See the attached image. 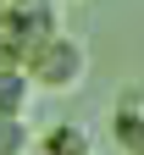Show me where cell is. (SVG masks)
<instances>
[{
  "label": "cell",
  "instance_id": "cell-6",
  "mask_svg": "<svg viewBox=\"0 0 144 155\" xmlns=\"http://www.w3.org/2000/svg\"><path fill=\"white\" fill-rule=\"evenodd\" d=\"M28 150H33L28 116H6L0 111V155H28Z\"/></svg>",
  "mask_w": 144,
  "mask_h": 155
},
{
  "label": "cell",
  "instance_id": "cell-3",
  "mask_svg": "<svg viewBox=\"0 0 144 155\" xmlns=\"http://www.w3.org/2000/svg\"><path fill=\"white\" fill-rule=\"evenodd\" d=\"M39 45V33L17 11H0V67H28V55Z\"/></svg>",
  "mask_w": 144,
  "mask_h": 155
},
{
  "label": "cell",
  "instance_id": "cell-2",
  "mask_svg": "<svg viewBox=\"0 0 144 155\" xmlns=\"http://www.w3.org/2000/svg\"><path fill=\"white\" fill-rule=\"evenodd\" d=\"M111 139L128 150V155H144V89H133L128 100L116 105V116H111Z\"/></svg>",
  "mask_w": 144,
  "mask_h": 155
},
{
  "label": "cell",
  "instance_id": "cell-5",
  "mask_svg": "<svg viewBox=\"0 0 144 155\" xmlns=\"http://www.w3.org/2000/svg\"><path fill=\"white\" fill-rule=\"evenodd\" d=\"M39 150H45V155H94L89 133H83V127H72V122H55L45 139H39Z\"/></svg>",
  "mask_w": 144,
  "mask_h": 155
},
{
  "label": "cell",
  "instance_id": "cell-1",
  "mask_svg": "<svg viewBox=\"0 0 144 155\" xmlns=\"http://www.w3.org/2000/svg\"><path fill=\"white\" fill-rule=\"evenodd\" d=\"M28 83L33 89H50V94H67V89H78L83 83V72H89V55H83V45L78 39H67V33H45L33 45V55H28Z\"/></svg>",
  "mask_w": 144,
  "mask_h": 155
},
{
  "label": "cell",
  "instance_id": "cell-4",
  "mask_svg": "<svg viewBox=\"0 0 144 155\" xmlns=\"http://www.w3.org/2000/svg\"><path fill=\"white\" fill-rule=\"evenodd\" d=\"M28 105H33L28 72L22 67H0V111H6V116H28Z\"/></svg>",
  "mask_w": 144,
  "mask_h": 155
}]
</instances>
